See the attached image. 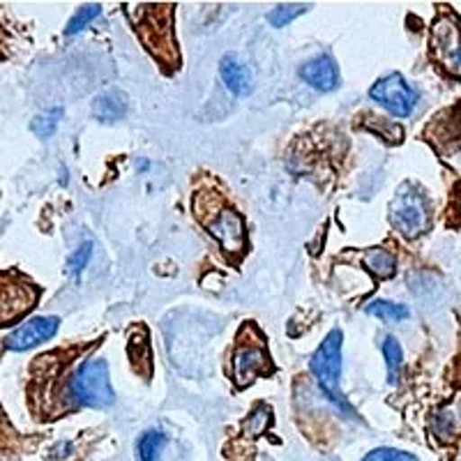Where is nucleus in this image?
<instances>
[{"label": "nucleus", "instance_id": "nucleus-1", "mask_svg": "<svg viewBox=\"0 0 461 461\" xmlns=\"http://www.w3.org/2000/svg\"><path fill=\"white\" fill-rule=\"evenodd\" d=\"M341 344H344V335H341L339 328L328 332V337L321 341L319 351L312 357L310 369L325 397L330 399L337 409L344 411L348 418H353L356 413H353V409L344 399V393H341Z\"/></svg>", "mask_w": 461, "mask_h": 461}, {"label": "nucleus", "instance_id": "nucleus-2", "mask_svg": "<svg viewBox=\"0 0 461 461\" xmlns=\"http://www.w3.org/2000/svg\"><path fill=\"white\" fill-rule=\"evenodd\" d=\"M390 221L399 230V236L415 240L422 233H427L431 224L429 201L422 194V189L415 185L403 183L397 189L393 203H390Z\"/></svg>", "mask_w": 461, "mask_h": 461}, {"label": "nucleus", "instance_id": "nucleus-3", "mask_svg": "<svg viewBox=\"0 0 461 461\" xmlns=\"http://www.w3.org/2000/svg\"><path fill=\"white\" fill-rule=\"evenodd\" d=\"M74 402L86 409H109L115 402V393L111 388L109 365L104 360H86L69 383Z\"/></svg>", "mask_w": 461, "mask_h": 461}, {"label": "nucleus", "instance_id": "nucleus-4", "mask_svg": "<svg viewBox=\"0 0 461 461\" xmlns=\"http://www.w3.org/2000/svg\"><path fill=\"white\" fill-rule=\"evenodd\" d=\"M431 56L447 74L461 79V22L443 14L431 26Z\"/></svg>", "mask_w": 461, "mask_h": 461}, {"label": "nucleus", "instance_id": "nucleus-5", "mask_svg": "<svg viewBox=\"0 0 461 461\" xmlns=\"http://www.w3.org/2000/svg\"><path fill=\"white\" fill-rule=\"evenodd\" d=\"M369 97L397 118H409L418 106L420 95L399 72L385 74L369 88Z\"/></svg>", "mask_w": 461, "mask_h": 461}, {"label": "nucleus", "instance_id": "nucleus-6", "mask_svg": "<svg viewBox=\"0 0 461 461\" xmlns=\"http://www.w3.org/2000/svg\"><path fill=\"white\" fill-rule=\"evenodd\" d=\"M58 328H60V319L56 316H35L19 325L5 339V346L10 351H28V348H35L37 344L51 339Z\"/></svg>", "mask_w": 461, "mask_h": 461}, {"label": "nucleus", "instance_id": "nucleus-7", "mask_svg": "<svg viewBox=\"0 0 461 461\" xmlns=\"http://www.w3.org/2000/svg\"><path fill=\"white\" fill-rule=\"evenodd\" d=\"M37 300V291L26 282L0 284V325H10L22 319Z\"/></svg>", "mask_w": 461, "mask_h": 461}, {"label": "nucleus", "instance_id": "nucleus-8", "mask_svg": "<svg viewBox=\"0 0 461 461\" xmlns=\"http://www.w3.org/2000/svg\"><path fill=\"white\" fill-rule=\"evenodd\" d=\"M210 236L215 238L217 242L221 245V249L229 254H240L245 249V221L242 217L238 215L236 210L224 208L220 210V215L208 224Z\"/></svg>", "mask_w": 461, "mask_h": 461}, {"label": "nucleus", "instance_id": "nucleus-9", "mask_svg": "<svg viewBox=\"0 0 461 461\" xmlns=\"http://www.w3.org/2000/svg\"><path fill=\"white\" fill-rule=\"evenodd\" d=\"M270 372V360L261 346L245 344L233 356V378L238 385H249L257 376Z\"/></svg>", "mask_w": 461, "mask_h": 461}, {"label": "nucleus", "instance_id": "nucleus-10", "mask_svg": "<svg viewBox=\"0 0 461 461\" xmlns=\"http://www.w3.org/2000/svg\"><path fill=\"white\" fill-rule=\"evenodd\" d=\"M300 77H303L304 84H310L312 88L321 90V93H330L339 84V69H337V63L328 53L307 60L300 68Z\"/></svg>", "mask_w": 461, "mask_h": 461}, {"label": "nucleus", "instance_id": "nucleus-11", "mask_svg": "<svg viewBox=\"0 0 461 461\" xmlns=\"http://www.w3.org/2000/svg\"><path fill=\"white\" fill-rule=\"evenodd\" d=\"M220 77L224 81L226 88L236 97H245V95L252 93L254 88V77L249 65L242 60L238 53H226L220 60Z\"/></svg>", "mask_w": 461, "mask_h": 461}, {"label": "nucleus", "instance_id": "nucleus-12", "mask_svg": "<svg viewBox=\"0 0 461 461\" xmlns=\"http://www.w3.org/2000/svg\"><path fill=\"white\" fill-rule=\"evenodd\" d=\"M127 109H130V100L122 90H106L93 102V115L102 122L121 121L125 118Z\"/></svg>", "mask_w": 461, "mask_h": 461}, {"label": "nucleus", "instance_id": "nucleus-13", "mask_svg": "<svg viewBox=\"0 0 461 461\" xmlns=\"http://www.w3.org/2000/svg\"><path fill=\"white\" fill-rule=\"evenodd\" d=\"M362 266L367 267L369 273L378 279H390L397 273V258L383 249V247H374V249H367L365 257H362Z\"/></svg>", "mask_w": 461, "mask_h": 461}, {"label": "nucleus", "instance_id": "nucleus-14", "mask_svg": "<svg viewBox=\"0 0 461 461\" xmlns=\"http://www.w3.org/2000/svg\"><path fill=\"white\" fill-rule=\"evenodd\" d=\"M164 446H167V434L159 429H150L139 438L137 455L139 461H159L162 459Z\"/></svg>", "mask_w": 461, "mask_h": 461}, {"label": "nucleus", "instance_id": "nucleus-15", "mask_svg": "<svg viewBox=\"0 0 461 461\" xmlns=\"http://www.w3.org/2000/svg\"><path fill=\"white\" fill-rule=\"evenodd\" d=\"M367 314L378 321H385V323H399V321L409 319L411 310L406 304L390 303V300H374L372 304H367Z\"/></svg>", "mask_w": 461, "mask_h": 461}, {"label": "nucleus", "instance_id": "nucleus-16", "mask_svg": "<svg viewBox=\"0 0 461 461\" xmlns=\"http://www.w3.org/2000/svg\"><path fill=\"white\" fill-rule=\"evenodd\" d=\"M383 357H385V365H388V383L390 385H397L399 372H402L403 351L402 344L394 337H385V341H383Z\"/></svg>", "mask_w": 461, "mask_h": 461}, {"label": "nucleus", "instance_id": "nucleus-17", "mask_svg": "<svg viewBox=\"0 0 461 461\" xmlns=\"http://www.w3.org/2000/svg\"><path fill=\"white\" fill-rule=\"evenodd\" d=\"M304 12H307V5H300V3H284V5H277L270 14H267V22L275 28H284L291 22H295L300 14H304Z\"/></svg>", "mask_w": 461, "mask_h": 461}, {"label": "nucleus", "instance_id": "nucleus-18", "mask_svg": "<svg viewBox=\"0 0 461 461\" xmlns=\"http://www.w3.org/2000/svg\"><path fill=\"white\" fill-rule=\"evenodd\" d=\"M63 118V109H51L44 111V113L35 115V121H32V131H35L40 139H49L53 137V131L58 130V122Z\"/></svg>", "mask_w": 461, "mask_h": 461}, {"label": "nucleus", "instance_id": "nucleus-19", "mask_svg": "<svg viewBox=\"0 0 461 461\" xmlns=\"http://www.w3.org/2000/svg\"><path fill=\"white\" fill-rule=\"evenodd\" d=\"M100 14H102V5H97V3H93V5L81 7V10L77 12V14L72 16V19H69V23H68V28H65V32H68V35H77V32L84 31V28L88 26V23L93 22V19H97V16H100Z\"/></svg>", "mask_w": 461, "mask_h": 461}, {"label": "nucleus", "instance_id": "nucleus-20", "mask_svg": "<svg viewBox=\"0 0 461 461\" xmlns=\"http://www.w3.org/2000/svg\"><path fill=\"white\" fill-rule=\"evenodd\" d=\"M90 257H93V242H84V245L77 249V252L69 257L68 261V275H72V277H79L81 273L86 270V266H88Z\"/></svg>", "mask_w": 461, "mask_h": 461}, {"label": "nucleus", "instance_id": "nucleus-21", "mask_svg": "<svg viewBox=\"0 0 461 461\" xmlns=\"http://www.w3.org/2000/svg\"><path fill=\"white\" fill-rule=\"evenodd\" d=\"M362 461H418V456L411 452L394 450V447H376L362 456Z\"/></svg>", "mask_w": 461, "mask_h": 461}, {"label": "nucleus", "instance_id": "nucleus-22", "mask_svg": "<svg viewBox=\"0 0 461 461\" xmlns=\"http://www.w3.org/2000/svg\"><path fill=\"white\" fill-rule=\"evenodd\" d=\"M267 425H270V409L258 403L252 415H249V420H247V429L252 431V436H261L267 429Z\"/></svg>", "mask_w": 461, "mask_h": 461}]
</instances>
